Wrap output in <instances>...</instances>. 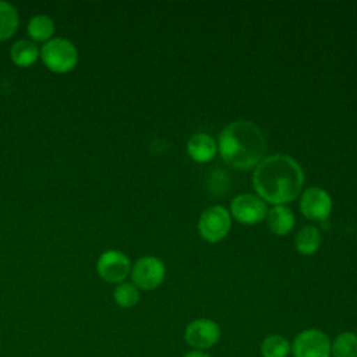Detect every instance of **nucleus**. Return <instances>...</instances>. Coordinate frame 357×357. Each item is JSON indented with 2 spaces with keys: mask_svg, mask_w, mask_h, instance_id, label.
Returning <instances> with one entry per match:
<instances>
[{
  "mask_svg": "<svg viewBox=\"0 0 357 357\" xmlns=\"http://www.w3.org/2000/svg\"><path fill=\"white\" fill-rule=\"evenodd\" d=\"M303 184L304 173L300 163L283 153L264 158L252 173V187L257 195L273 206L294 201Z\"/></svg>",
  "mask_w": 357,
  "mask_h": 357,
  "instance_id": "1",
  "label": "nucleus"
},
{
  "mask_svg": "<svg viewBox=\"0 0 357 357\" xmlns=\"http://www.w3.org/2000/svg\"><path fill=\"white\" fill-rule=\"evenodd\" d=\"M266 139L262 130L248 120L227 124L218 139V152L231 167L248 170L264 158Z\"/></svg>",
  "mask_w": 357,
  "mask_h": 357,
  "instance_id": "2",
  "label": "nucleus"
},
{
  "mask_svg": "<svg viewBox=\"0 0 357 357\" xmlns=\"http://www.w3.org/2000/svg\"><path fill=\"white\" fill-rule=\"evenodd\" d=\"M39 57L52 73L66 74L75 68L78 50L75 45L66 38H52L39 49Z\"/></svg>",
  "mask_w": 357,
  "mask_h": 357,
  "instance_id": "3",
  "label": "nucleus"
},
{
  "mask_svg": "<svg viewBox=\"0 0 357 357\" xmlns=\"http://www.w3.org/2000/svg\"><path fill=\"white\" fill-rule=\"evenodd\" d=\"M231 229L230 212L222 205L206 208L198 219V231L208 243L222 241Z\"/></svg>",
  "mask_w": 357,
  "mask_h": 357,
  "instance_id": "4",
  "label": "nucleus"
},
{
  "mask_svg": "<svg viewBox=\"0 0 357 357\" xmlns=\"http://www.w3.org/2000/svg\"><path fill=\"white\" fill-rule=\"evenodd\" d=\"M293 357H331V339L318 328H307L291 342Z\"/></svg>",
  "mask_w": 357,
  "mask_h": 357,
  "instance_id": "5",
  "label": "nucleus"
},
{
  "mask_svg": "<svg viewBox=\"0 0 357 357\" xmlns=\"http://www.w3.org/2000/svg\"><path fill=\"white\" fill-rule=\"evenodd\" d=\"M220 326L209 318H195L184 329V340L192 350L206 351L220 340Z\"/></svg>",
  "mask_w": 357,
  "mask_h": 357,
  "instance_id": "6",
  "label": "nucleus"
},
{
  "mask_svg": "<svg viewBox=\"0 0 357 357\" xmlns=\"http://www.w3.org/2000/svg\"><path fill=\"white\" fill-rule=\"evenodd\" d=\"M165 264L153 255H144L131 266L132 283L141 290H153L159 287L165 280Z\"/></svg>",
  "mask_w": 357,
  "mask_h": 357,
  "instance_id": "7",
  "label": "nucleus"
},
{
  "mask_svg": "<svg viewBox=\"0 0 357 357\" xmlns=\"http://www.w3.org/2000/svg\"><path fill=\"white\" fill-rule=\"evenodd\" d=\"M98 275L107 283H121L131 273V262L120 250H106L96 261Z\"/></svg>",
  "mask_w": 357,
  "mask_h": 357,
  "instance_id": "8",
  "label": "nucleus"
},
{
  "mask_svg": "<svg viewBox=\"0 0 357 357\" xmlns=\"http://www.w3.org/2000/svg\"><path fill=\"white\" fill-rule=\"evenodd\" d=\"M230 213L243 225H257L268 215L266 204L257 194H240L230 204Z\"/></svg>",
  "mask_w": 357,
  "mask_h": 357,
  "instance_id": "9",
  "label": "nucleus"
},
{
  "mask_svg": "<svg viewBox=\"0 0 357 357\" xmlns=\"http://www.w3.org/2000/svg\"><path fill=\"white\" fill-rule=\"evenodd\" d=\"M300 211L308 220L325 223L332 212V198L324 188L310 187L301 194Z\"/></svg>",
  "mask_w": 357,
  "mask_h": 357,
  "instance_id": "10",
  "label": "nucleus"
},
{
  "mask_svg": "<svg viewBox=\"0 0 357 357\" xmlns=\"http://www.w3.org/2000/svg\"><path fill=\"white\" fill-rule=\"evenodd\" d=\"M218 144L205 132H197L187 141V153L197 163H206L216 156Z\"/></svg>",
  "mask_w": 357,
  "mask_h": 357,
  "instance_id": "11",
  "label": "nucleus"
},
{
  "mask_svg": "<svg viewBox=\"0 0 357 357\" xmlns=\"http://www.w3.org/2000/svg\"><path fill=\"white\" fill-rule=\"evenodd\" d=\"M294 213L287 205H275L266 215L268 227L276 236L289 234L294 226Z\"/></svg>",
  "mask_w": 357,
  "mask_h": 357,
  "instance_id": "12",
  "label": "nucleus"
},
{
  "mask_svg": "<svg viewBox=\"0 0 357 357\" xmlns=\"http://www.w3.org/2000/svg\"><path fill=\"white\" fill-rule=\"evenodd\" d=\"M10 59L18 67H29L39 59V49L31 39H20L11 46Z\"/></svg>",
  "mask_w": 357,
  "mask_h": 357,
  "instance_id": "13",
  "label": "nucleus"
},
{
  "mask_svg": "<svg viewBox=\"0 0 357 357\" xmlns=\"http://www.w3.org/2000/svg\"><path fill=\"white\" fill-rule=\"evenodd\" d=\"M54 31H56V25L53 22V20L43 14L32 17L26 25V32L32 42L46 43L47 40H50L53 38Z\"/></svg>",
  "mask_w": 357,
  "mask_h": 357,
  "instance_id": "14",
  "label": "nucleus"
},
{
  "mask_svg": "<svg viewBox=\"0 0 357 357\" xmlns=\"http://www.w3.org/2000/svg\"><path fill=\"white\" fill-rule=\"evenodd\" d=\"M321 241H322V237H321L319 229L308 225L297 231L294 238V245L300 254L311 255L315 251H318Z\"/></svg>",
  "mask_w": 357,
  "mask_h": 357,
  "instance_id": "15",
  "label": "nucleus"
},
{
  "mask_svg": "<svg viewBox=\"0 0 357 357\" xmlns=\"http://www.w3.org/2000/svg\"><path fill=\"white\" fill-rule=\"evenodd\" d=\"M291 350L289 339L279 333H272L264 337L259 344V353L262 357H287Z\"/></svg>",
  "mask_w": 357,
  "mask_h": 357,
  "instance_id": "16",
  "label": "nucleus"
},
{
  "mask_svg": "<svg viewBox=\"0 0 357 357\" xmlns=\"http://www.w3.org/2000/svg\"><path fill=\"white\" fill-rule=\"evenodd\" d=\"M20 15L17 8L4 0H0V40L10 39L18 29Z\"/></svg>",
  "mask_w": 357,
  "mask_h": 357,
  "instance_id": "17",
  "label": "nucleus"
},
{
  "mask_svg": "<svg viewBox=\"0 0 357 357\" xmlns=\"http://www.w3.org/2000/svg\"><path fill=\"white\" fill-rule=\"evenodd\" d=\"M331 357H357V333L344 331L331 340Z\"/></svg>",
  "mask_w": 357,
  "mask_h": 357,
  "instance_id": "18",
  "label": "nucleus"
},
{
  "mask_svg": "<svg viewBox=\"0 0 357 357\" xmlns=\"http://www.w3.org/2000/svg\"><path fill=\"white\" fill-rule=\"evenodd\" d=\"M139 289L132 282H121L113 290V300L121 308H132L139 301Z\"/></svg>",
  "mask_w": 357,
  "mask_h": 357,
  "instance_id": "19",
  "label": "nucleus"
},
{
  "mask_svg": "<svg viewBox=\"0 0 357 357\" xmlns=\"http://www.w3.org/2000/svg\"><path fill=\"white\" fill-rule=\"evenodd\" d=\"M183 357H212L208 351H202V350H190L187 351Z\"/></svg>",
  "mask_w": 357,
  "mask_h": 357,
  "instance_id": "20",
  "label": "nucleus"
}]
</instances>
